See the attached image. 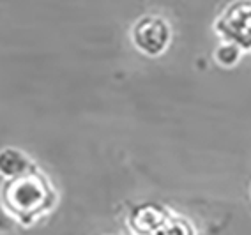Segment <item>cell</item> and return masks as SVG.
I'll return each instance as SVG.
<instances>
[{"label":"cell","mask_w":251,"mask_h":235,"mask_svg":"<svg viewBox=\"0 0 251 235\" xmlns=\"http://www.w3.org/2000/svg\"><path fill=\"white\" fill-rule=\"evenodd\" d=\"M0 198L7 212L20 221L30 223L53 207L57 194L43 172L32 166L28 172L7 179Z\"/></svg>","instance_id":"6da1fadb"},{"label":"cell","mask_w":251,"mask_h":235,"mask_svg":"<svg viewBox=\"0 0 251 235\" xmlns=\"http://www.w3.org/2000/svg\"><path fill=\"white\" fill-rule=\"evenodd\" d=\"M129 225L138 235H195L186 219L154 204L136 207L129 216Z\"/></svg>","instance_id":"7a4b0ae2"},{"label":"cell","mask_w":251,"mask_h":235,"mask_svg":"<svg viewBox=\"0 0 251 235\" xmlns=\"http://www.w3.org/2000/svg\"><path fill=\"white\" fill-rule=\"evenodd\" d=\"M216 34L225 43L251 50V0H233L214 22Z\"/></svg>","instance_id":"3957f363"},{"label":"cell","mask_w":251,"mask_h":235,"mask_svg":"<svg viewBox=\"0 0 251 235\" xmlns=\"http://www.w3.org/2000/svg\"><path fill=\"white\" fill-rule=\"evenodd\" d=\"M131 39L140 53L147 57H159L170 46V23L157 14H145L136 20L131 28Z\"/></svg>","instance_id":"277c9868"},{"label":"cell","mask_w":251,"mask_h":235,"mask_svg":"<svg viewBox=\"0 0 251 235\" xmlns=\"http://www.w3.org/2000/svg\"><path fill=\"white\" fill-rule=\"evenodd\" d=\"M34 164L30 163L28 156L18 149H4L0 150V173L7 179L18 177L22 173L28 172Z\"/></svg>","instance_id":"5b68a950"},{"label":"cell","mask_w":251,"mask_h":235,"mask_svg":"<svg viewBox=\"0 0 251 235\" xmlns=\"http://www.w3.org/2000/svg\"><path fill=\"white\" fill-rule=\"evenodd\" d=\"M214 59H216V62L220 64V66H223V68H232V66H235V64L239 62V59H241V48L232 45V43H223V45L216 50Z\"/></svg>","instance_id":"8992f818"}]
</instances>
